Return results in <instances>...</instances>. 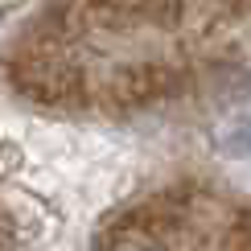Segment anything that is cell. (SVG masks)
Here are the masks:
<instances>
[{
    "instance_id": "obj_1",
    "label": "cell",
    "mask_w": 251,
    "mask_h": 251,
    "mask_svg": "<svg viewBox=\"0 0 251 251\" xmlns=\"http://www.w3.org/2000/svg\"><path fill=\"white\" fill-rule=\"evenodd\" d=\"M218 144L231 156H251V120H235L231 128L218 136Z\"/></svg>"
},
{
    "instance_id": "obj_2",
    "label": "cell",
    "mask_w": 251,
    "mask_h": 251,
    "mask_svg": "<svg viewBox=\"0 0 251 251\" xmlns=\"http://www.w3.org/2000/svg\"><path fill=\"white\" fill-rule=\"evenodd\" d=\"M111 251H152V247H149V243H140V239H120Z\"/></svg>"
}]
</instances>
